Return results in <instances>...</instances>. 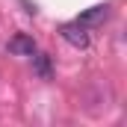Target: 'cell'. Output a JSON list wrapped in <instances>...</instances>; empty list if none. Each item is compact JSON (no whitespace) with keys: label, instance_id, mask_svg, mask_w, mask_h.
Returning <instances> with one entry per match:
<instances>
[{"label":"cell","instance_id":"obj_1","mask_svg":"<svg viewBox=\"0 0 127 127\" xmlns=\"http://www.w3.org/2000/svg\"><path fill=\"white\" fill-rule=\"evenodd\" d=\"M59 32H62V38L71 47H77V50H86V47H89V32H86V27H80L77 21H74V24H62Z\"/></svg>","mask_w":127,"mask_h":127},{"label":"cell","instance_id":"obj_2","mask_svg":"<svg viewBox=\"0 0 127 127\" xmlns=\"http://www.w3.org/2000/svg\"><path fill=\"white\" fill-rule=\"evenodd\" d=\"M106 18H109V3H97V6L86 9V12L77 18V24H80V27H95V24H103Z\"/></svg>","mask_w":127,"mask_h":127},{"label":"cell","instance_id":"obj_3","mask_svg":"<svg viewBox=\"0 0 127 127\" xmlns=\"http://www.w3.org/2000/svg\"><path fill=\"white\" fill-rule=\"evenodd\" d=\"M9 53H15V56H32V53H35V38L27 35V32L12 35V38H9Z\"/></svg>","mask_w":127,"mask_h":127},{"label":"cell","instance_id":"obj_4","mask_svg":"<svg viewBox=\"0 0 127 127\" xmlns=\"http://www.w3.org/2000/svg\"><path fill=\"white\" fill-rule=\"evenodd\" d=\"M32 68H35V74L41 77V80H50L53 77V71H50V56L47 53H32Z\"/></svg>","mask_w":127,"mask_h":127}]
</instances>
